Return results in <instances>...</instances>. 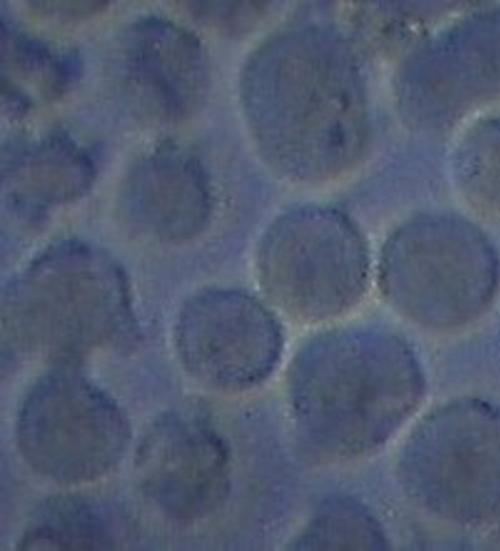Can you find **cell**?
<instances>
[{
    "instance_id": "17",
    "label": "cell",
    "mask_w": 500,
    "mask_h": 551,
    "mask_svg": "<svg viewBox=\"0 0 500 551\" xmlns=\"http://www.w3.org/2000/svg\"><path fill=\"white\" fill-rule=\"evenodd\" d=\"M455 181L476 209L500 213V119L473 125L462 137L453 157Z\"/></svg>"
},
{
    "instance_id": "10",
    "label": "cell",
    "mask_w": 500,
    "mask_h": 551,
    "mask_svg": "<svg viewBox=\"0 0 500 551\" xmlns=\"http://www.w3.org/2000/svg\"><path fill=\"white\" fill-rule=\"evenodd\" d=\"M134 468L143 493L180 520L212 514L230 489L228 446L203 411L192 407L166 412L148 427Z\"/></svg>"
},
{
    "instance_id": "15",
    "label": "cell",
    "mask_w": 500,
    "mask_h": 551,
    "mask_svg": "<svg viewBox=\"0 0 500 551\" xmlns=\"http://www.w3.org/2000/svg\"><path fill=\"white\" fill-rule=\"evenodd\" d=\"M294 550H385L388 539L379 521L349 497L324 501L293 540Z\"/></svg>"
},
{
    "instance_id": "5",
    "label": "cell",
    "mask_w": 500,
    "mask_h": 551,
    "mask_svg": "<svg viewBox=\"0 0 500 551\" xmlns=\"http://www.w3.org/2000/svg\"><path fill=\"white\" fill-rule=\"evenodd\" d=\"M398 476L407 495L445 520L500 517V405L464 398L427 414L406 439Z\"/></svg>"
},
{
    "instance_id": "1",
    "label": "cell",
    "mask_w": 500,
    "mask_h": 551,
    "mask_svg": "<svg viewBox=\"0 0 500 551\" xmlns=\"http://www.w3.org/2000/svg\"><path fill=\"white\" fill-rule=\"evenodd\" d=\"M244 112L266 163L292 181L352 168L368 135L365 86L350 46L320 26H298L260 45L241 81Z\"/></svg>"
},
{
    "instance_id": "7",
    "label": "cell",
    "mask_w": 500,
    "mask_h": 551,
    "mask_svg": "<svg viewBox=\"0 0 500 551\" xmlns=\"http://www.w3.org/2000/svg\"><path fill=\"white\" fill-rule=\"evenodd\" d=\"M129 438L130 426L117 403L73 372L43 376L18 412L21 455L34 471L59 482L103 476L120 461Z\"/></svg>"
},
{
    "instance_id": "18",
    "label": "cell",
    "mask_w": 500,
    "mask_h": 551,
    "mask_svg": "<svg viewBox=\"0 0 500 551\" xmlns=\"http://www.w3.org/2000/svg\"><path fill=\"white\" fill-rule=\"evenodd\" d=\"M108 4L106 0L29 1V6L36 12L60 20L85 19L104 11Z\"/></svg>"
},
{
    "instance_id": "14",
    "label": "cell",
    "mask_w": 500,
    "mask_h": 551,
    "mask_svg": "<svg viewBox=\"0 0 500 551\" xmlns=\"http://www.w3.org/2000/svg\"><path fill=\"white\" fill-rule=\"evenodd\" d=\"M120 524L95 499L57 495L36 508L21 537L20 550H110L117 547Z\"/></svg>"
},
{
    "instance_id": "11",
    "label": "cell",
    "mask_w": 500,
    "mask_h": 551,
    "mask_svg": "<svg viewBox=\"0 0 500 551\" xmlns=\"http://www.w3.org/2000/svg\"><path fill=\"white\" fill-rule=\"evenodd\" d=\"M118 68L135 111L177 121L205 99L209 72L204 48L185 28L160 17L131 24L120 40Z\"/></svg>"
},
{
    "instance_id": "3",
    "label": "cell",
    "mask_w": 500,
    "mask_h": 551,
    "mask_svg": "<svg viewBox=\"0 0 500 551\" xmlns=\"http://www.w3.org/2000/svg\"><path fill=\"white\" fill-rule=\"evenodd\" d=\"M497 253L485 234L450 214L419 216L383 246L379 285L388 302L410 320L453 328L479 317L500 280Z\"/></svg>"
},
{
    "instance_id": "12",
    "label": "cell",
    "mask_w": 500,
    "mask_h": 551,
    "mask_svg": "<svg viewBox=\"0 0 500 551\" xmlns=\"http://www.w3.org/2000/svg\"><path fill=\"white\" fill-rule=\"evenodd\" d=\"M121 198L132 224L166 240L199 234L212 211L209 181L197 158L172 144L158 147L125 179Z\"/></svg>"
},
{
    "instance_id": "16",
    "label": "cell",
    "mask_w": 500,
    "mask_h": 551,
    "mask_svg": "<svg viewBox=\"0 0 500 551\" xmlns=\"http://www.w3.org/2000/svg\"><path fill=\"white\" fill-rule=\"evenodd\" d=\"M1 67L13 68L47 98L65 93L82 74L76 50H53L45 42L17 30L6 15L1 20Z\"/></svg>"
},
{
    "instance_id": "4",
    "label": "cell",
    "mask_w": 500,
    "mask_h": 551,
    "mask_svg": "<svg viewBox=\"0 0 500 551\" xmlns=\"http://www.w3.org/2000/svg\"><path fill=\"white\" fill-rule=\"evenodd\" d=\"M119 268L87 245L66 242L38 258L4 300V325L24 348L73 357L115 339L129 316Z\"/></svg>"
},
{
    "instance_id": "8",
    "label": "cell",
    "mask_w": 500,
    "mask_h": 551,
    "mask_svg": "<svg viewBox=\"0 0 500 551\" xmlns=\"http://www.w3.org/2000/svg\"><path fill=\"white\" fill-rule=\"evenodd\" d=\"M176 334L187 371L203 385L224 392L264 382L283 350L275 315L236 289H210L194 296L180 314Z\"/></svg>"
},
{
    "instance_id": "9",
    "label": "cell",
    "mask_w": 500,
    "mask_h": 551,
    "mask_svg": "<svg viewBox=\"0 0 500 551\" xmlns=\"http://www.w3.org/2000/svg\"><path fill=\"white\" fill-rule=\"evenodd\" d=\"M413 124L440 127L500 96V9L467 16L421 44L399 79Z\"/></svg>"
},
{
    "instance_id": "6",
    "label": "cell",
    "mask_w": 500,
    "mask_h": 551,
    "mask_svg": "<svg viewBox=\"0 0 500 551\" xmlns=\"http://www.w3.org/2000/svg\"><path fill=\"white\" fill-rule=\"evenodd\" d=\"M256 267L261 287L278 308L299 321L318 322L362 299L370 259L362 234L345 214L303 206L268 227Z\"/></svg>"
},
{
    "instance_id": "19",
    "label": "cell",
    "mask_w": 500,
    "mask_h": 551,
    "mask_svg": "<svg viewBox=\"0 0 500 551\" xmlns=\"http://www.w3.org/2000/svg\"><path fill=\"white\" fill-rule=\"evenodd\" d=\"M1 105L5 116L20 119L31 106L28 94L12 79L1 76Z\"/></svg>"
},
{
    "instance_id": "2",
    "label": "cell",
    "mask_w": 500,
    "mask_h": 551,
    "mask_svg": "<svg viewBox=\"0 0 500 551\" xmlns=\"http://www.w3.org/2000/svg\"><path fill=\"white\" fill-rule=\"evenodd\" d=\"M424 389L411 347L375 327L315 336L294 357L288 375L297 434L324 460L355 458L383 445L416 410Z\"/></svg>"
},
{
    "instance_id": "13",
    "label": "cell",
    "mask_w": 500,
    "mask_h": 551,
    "mask_svg": "<svg viewBox=\"0 0 500 551\" xmlns=\"http://www.w3.org/2000/svg\"><path fill=\"white\" fill-rule=\"evenodd\" d=\"M94 177L90 155L64 132L5 152L2 164L6 197L16 209L31 214L76 200Z\"/></svg>"
}]
</instances>
